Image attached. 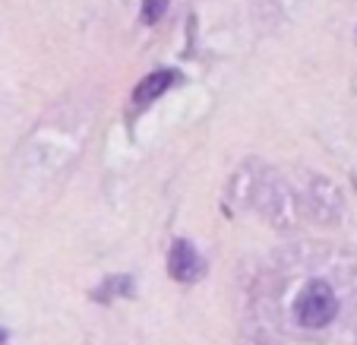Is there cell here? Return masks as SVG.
I'll use <instances>...</instances> for the list:
<instances>
[{
    "label": "cell",
    "mask_w": 357,
    "mask_h": 345,
    "mask_svg": "<svg viewBox=\"0 0 357 345\" xmlns=\"http://www.w3.org/2000/svg\"><path fill=\"white\" fill-rule=\"evenodd\" d=\"M177 80V73L174 70H158V73H149L146 80L136 86V92H133V102L136 105H149V102H155L162 92H168L171 89V82Z\"/></svg>",
    "instance_id": "cell-3"
},
{
    "label": "cell",
    "mask_w": 357,
    "mask_h": 345,
    "mask_svg": "<svg viewBox=\"0 0 357 345\" xmlns=\"http://www.w3.org/2000/svg\"><path fill=\"white\" fill-rule=\"evenodd\" d=\"M294 314L301 320V326H307V330L329 326L338 314V298H335V291H332V285H326L323 279L307 282V288L297 295Z\"/></svg>",
    "instance_id": "cell-1"
},
{
    "label": "cell",
    "mask_w": 357,
    "mask_h": 345,
    "mask_svg": "<svg viewBox=\"0 0 357 345\" xmlns=\"http://www.w3.org/2000/svg\"><path fill=\"white\" fill-rule=\"evenodd\" d=\"M168 272L177 282H196L202 276V260L190 241H174L171 257H168Z\"/></svg>",
    "instance_id": "cell-2"
},
{
    "label": "cell",
    "mask_w": 357,
    "mask_h": 345,
    "mask_svg": "<svg viewBox=\"0 0 357 345\" xmlns=\"http://www.w3.org/2000/svg\"><path fill=\"white\" fill-rule=\"evenodd\" d=\"M165 7H168V0H146L142 3V22H149V26L158 22L165 16Z\"/></svg>",
    "instance_id": "cell-4"
},
{
    "label": "cell",
    "mask_w": 357,
    "mask_h": 345,
    "mask_svg": "<svg viewBox=\"0 0 357 345\" xmlns=\"http://www.w3.org/2000/svg\"><path fill=\"white\" fill-rule=\"evenodd\" d=\"M7 342V330H0V345Z\"/></svg>",
    "instance_id": "cell-5"
}]
</instances>
